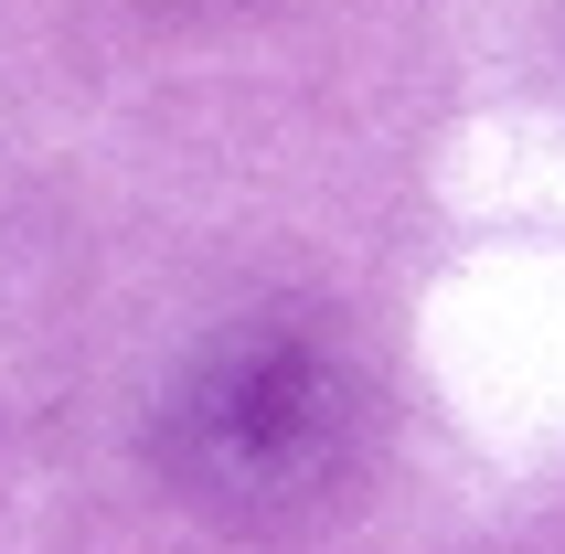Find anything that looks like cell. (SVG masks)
<instances>
[{"instance_id": "1", "label": "cell", "mask_w": 565, "mask_h": 554, "mask_svg": "<svg viewBox=\"0 0 565 554\" xmlns=\"http://www.w3.org/2000/svg\"><path fill=\"white\" fill-rule=\"evenodd\" d=\"M352 373L310 331H235L214 363H192V395L171 416V459L192 491L235 512H288L352 459Z\"/></svg>"}]
</instances>
